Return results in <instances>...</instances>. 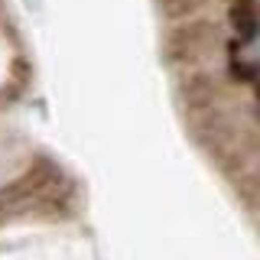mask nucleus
<instances>
[{"instance_id":"f257e3e1","label":"nucleus","mask_w":260,"mask_h":260,"mask_svg":"<svg viewBox=\"0 0 260 260\" xmlns=\"http://www.w3.org/2000/svg\"><path fill=\"white\" fill-rule=\"evenodd\" d=\"M231 20H234V29H238L244 39H250V36H254L257 20H254V7H250L247 0H241V4L231 10Z\"/></svg>"},{"instance_id":"f03ea898","label":"nucleus","mask_w":260,"mask_h":260,"mask_svg":"<svg viewBox=\"0 0 260 260\" xmlns=\"http://www.w3.org/2000/svg\"><path fill=\"white\" fill-rule=\"evenodd\" d=\"M202 0H159V7L166 10L169 16H189Z\"/></svg>"},{"instance_id":"7ed1b4c3","label":"nucleus","mask_w":260,"mask_h":260,"mask_svg":"<svg viewBox=\"0 0 260 260\" xmlns=\"http://www.w3.org/2000/svg\"><path fill=\"white\" fill-rule=\"evenodd\" d=\"M234 78H238V81H254V69L244 65V62H238V65H234Z\"/></svg>"}]
</instances>
